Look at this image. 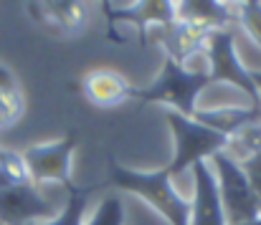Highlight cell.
I'll list each match as a JSON object with an SVG mask.
<instances>
[{"label": "cell", "mask_w": 261, "mask_h": 225, "mask_svg": "<svg viewBox=\"0 0 261 225\" xmlns=\"http://www.w3.org/2000/svg\"><path fill=\"white\" fill-rule=\"evenodd\" d=\"M193 119L231 139L244 127L261 122V106H254V104H223V106H216V109H200L198 106Z\"/></svg>", "instance_id": "obj_14"}, {"label": "cell", "mask_w": 261, "mask_h": 225, "mask_svg": "<svg viewBox=\"0 0 261 225\" xmlns=\"http://www.w3.org/2000/svg\"><path fill=\"white\" fill-rule=\"evenodd\" d=\"M87 225H124V205H122V200L117 195L101 198V203L96 205V210L89 218Z\"/></svg>", "instance_id": "obj_19"}, {"label": "cell", "mask_w": 261, "mask_h": 225, "mask_svg": "<svg viewBox=\"0 0 261 225\" xmlns=\"http://www.w3.org/2000/svg\"><path fill=\"white\" fill-rule=\"evenodd\" d=\"M165 122L173 134V157L163 167L170 177L188 172L198 162H211L218 152H228V137L213 132L211 127L165 109Z\"/></svg>", "instance_id": "obj_3"}, {"label": "cell", "mask_w": 261, "mask_h": 225, "mask_svg": "<svg viewBox=\"0 0 261 225\" xmlns=\"http://www.w3.org/2000/svg\"><path fill=\"white\" fill-rule=\"evenodd\" d=\"M79 91L91 106L112 109L129 101L135 86L114 69H91L79 78Z\"/></svg>", "instance_id": "obj_12"}, {"label": "cell", "mask_w": 261, "mask_h": 225, "mask_svg": "<svg viewBox=\"0 0 261 225\" xmlns=\"http://www.w3.org/2000/svg\"><path fill=\"white\" fill-rule=\"evenodd\" d=\"M56 215V205L46 200L33 182L0 187V225H41Z\"/></svg>", "instance_id": "obj_7"}, {"label": "cell", "mask_w": 261, "mask_h": 225, "mask_svg": "<svg viewBox=\"0 0 261 225\" xmlns=\"http://www.w3.org/2000/svg\"><path fill=\"white\" fill-rule=\"evenodd\" d=\"M23 182H31L23 154L0 147V187H13V185H23Z\"/></svg>", "instance_id": "obj_17"}, {"label": "cell", "mask_w": 261, "mask_h": 225, "mask_svg": "<svg viewBox=\"0 0 261 225\" xmlns=\"http://www.w3.org/2000/svg\"><path fill=\"white\" fill-rule=\"evenodd\" d=\"M211 33L195 28V25H188V23H180L175 18V23L165 25V28H158L147 36V41H155L165 59H170L180 66H188L190 69V61L195 56H205V41H208Z\"/></svg>", "instance_id": "obj_9"}, {"label": "cell", "mask_w": 261, "mask_h": 225, "mask_svg": "<svg viewBox=\"0 0 261 225\" xmlns=\"http://www.w3.org/2000/svg\"><path fill=\"white\" fill-rule=\"evenodd\" d=\"M109 162V180L117 190L129 192L147 203L168 225H188L190 223V203L175 190L173 177L160 170H132L119 164L114 157Z\"/></svg>", "instance_id": "obj_1"}, {"label": "cell", "mask_w": 261, "mask_h": 225, "mask_svg": "<svg viewBox=\"0 0 261 225\" xmlns=\"http://www.w3.org/2000/svg\"><path fill=\"white\" fill-rule=\"evenodd\" d=\"M25 114V96L15 74L0 64V132L15 127Z\"/></svg>", "instance_id": "obj_15"}, {"label": "cell", "mask_w": 261, "mask_h": 225, "mask_svg": "<svg viewBox=\"0 0 261 225\" xmlns=\"http://www.w3.org/2000/svg\"><path fill=\"white\" fill-rule=\"evenodd\" d=\"M216 182H218V195L223 205V215L228 225H246L261 218V200L251 190L241 164L236 157L228 152H218L211 159Z\"/></svg>", "instance_id": "obj_4"}, {"label": "cell", "mask_w": 261, "mask_h": 225, "mask_svg": "<svg viewBox=\"0 0 261 225\" xmlns=\"http://www.w3.org/2000/svg\"><path fill=\"white\" fill-rule=\"evenodd\" d=\"M79 134L69 132L61 139L54 142H41V145H31L28 150H23V162L28 167V177L33 185L41 182H56L64 185L66 190L74 187L71 180V170H74V152H76Z\"/></svg>", "instance_id": "obj_6"}, {"label": "cell", "mask_w": 261, "mask_h": 225, "mask_svg": "<svg viewBox=\"0 0 261 225\" xmlns=\"http://www.w3.org/2000/svg\"><path fill=\"white\" fill-rule=\"evenodd\" d=\"M211 86V78L208 71H200V69H188V66H180L170 59H165L163 64V71L160 76L145 86V89H137L132 91V101H140V104H163L165 109H173L182 117H195L198 106V96Z\"/></svg>", "instance_id": "obj_2"}, {"label": "cell", "mask_w": 261, "mask_h": 225, "mask_svg": "<svg viewBox=\"0 0 261 225\" xmlns=\"http://www.w3.org/2000/svg\"><path fill=\"white\" fill-rule=\"evenodd\" d=\"M251 81H254V86H256L259 99H261V71H251Z\"/></svg>", "instance_id": "obj_22"}, {"label": "cell", "mask_w": 261, "mask_h": 225, "mask_svg": "<svg viewBox=\"0 0 261 225\" xmlns=\"http://www.w3.org/2000/svg\"><path fill=\"white\" fill-rule=\"evenodd\" d=\"M190 172H193V200H190L188 225H228L211 162H198L190 167Z\"/></svg>", "instance_id": "obj_10"}, {"label": "cell", "mask_w": 261, "mask_h": 225, "mask_svg": "<svg viewBox=\"0 0 261 225\" xmlns=\"http://www.w3.org/2000/svg\"><path fill=\"white\" fill-rule=\"evenodd\" d=\"M205 71L211 83H231L246 94L249 104L259 106V91L251 81V71L236 53V38L231 31H213L205 41Z\"/></svg>", "instance_id": "obj_5"}, {"label": "cell", "mask_w": 261, "mask_h": 225, "mask_svg": "<svg viewBox=\"0 0 261 225\" xmlns=\"http://www.w3.org/2000/svg\"><path fill=\"white\" fill-rule=\"evenodd\" d=\"M175 18L180 23L213 33V31H231V23H236V10L233 3H213V0L175 3Z\"/></svg>", "instance_id": "obj_13"}, {"label": "cell", "mask_w": 261, "mask_h": 225, "mask_svg": "<svg viewBox=\"0 0 261 225\" xmlns=\"http://www.w3.org/2000/svg\"><path fill=\"white\" fill-rule=\"evenodd\" d=\"M236 10V23H241V28L246 31V36L254 41V46L261 48V3H233Z\"/></svg>", "instance_id": "obj_18"}, {"label": "cell", "mask_w": 261, "mask_h": 225, "mask_svg": "<svg viewBox=\"0 0 261 225\" xmlns=\"http://www.w3.org/2000/svg\"><path fill=\"white\" fill-rule=\"evenodd\" d=\"M28 15L33 18V23H38L41 28H46L54 36L61 38H71L79 36L87 25V5L84 3H28L25 5Z\"/></svg>", "instance_id": "obj_11"}, {"label": "cell", "mask_w": 261, "mask_h": 225, "mask_svg": "<svg viewBox=\"0 0 261 225\" xmlns=\"http://www.w3.org/2000/svg\"><path fill=\"white\" fill-rule=\"evenodd\" d=\"M94 187H69L66 190V205L46 223L41 225H87V205H89V195Z\"/></svg>", "instance_id": "obj_16"}, {"label": "cell", "mask_w": 261, "mask_h": 225, "mask_svg": "<svg viewBox=\"0 0 261 225\" xmlns=\"http://www.w3.org/2000/svg\"><path fill=\"white\" fill-rule=\"evenodd\" d=\"M231 147H239L241 159H244V157H251V154H259L261 152V122L249 124V127H244L241 132H236V134L228 139V150H231Z\"/></svg>", "instance_id": "obj_20"}, {"label": "cell", "mask_w": 261, "mask_h": 225, "mask_svg": "<svg viewBox=\"0 0 261 225\" xmlns=\"http://www.w3.org/2000/svg\"><path fill=\"white\" fill-rule=\"evenodd\" d=\"M239 164H241V170H244V175H246L251 190L256 192V198L261 200V152L259 154H251V157L239 159Z\"/></svg>", "instance_id": "obj_21"}, {"label": "cell", "mask_w": 261, "mask_h": 225, "mask_svg": "<svg viewBox=\"0 0 261 225\" xmlns=\"http://www.w3.org/2000/svg\"><path fill=\"white\" fill-rule=\"evenodd\" d=\"M101 10H104L109 25H117V23L135 25L142 43L147 41V36L152 31L175 23V3L170 0H165V3H127V5L104 3Z\"/></svg>", "instance_id": "obj_8"}, {"label": "cell", "mask_w": 261, "mask_h": 225, "mask_svg": "<svg viewBox=\"0 0 261 225\" xmlns=\"http://www.w3.org/2000/svg\"><path fill=\"white\" fill-rule=\"evenodd\" d=\"M246 225H261V218H256V220H251V223H246Z\"/></svg>", "instance_id": "obj_23"}]
</instances>
